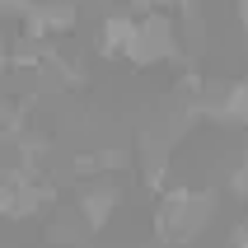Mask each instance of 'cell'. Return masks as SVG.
<instances>
[{"instance_id": "obj_1", "label": "cell", "mask_w": 248, "mask_h": 248, "mask_svg": "<svg viewBox=\"0 0 248 248\" xmlns=\"http://www.w3.org/2000/svg\"><path fill=\"white\" fill-rule=\"evenodd\" d=\"M220 216V197L211 187H164L159 202H155V239L159 244H197Z\"/></svg>"}, {"instance_id": "obj_2", "label": "cell", "mask_w": 248, "mask_h": 248, "mask_svg": "<svg viewBox=\"0 0 248 248\" xmlns=\"http://www.w3.org/2000/svg\"><path fill=\"white\" fill-rule=\"evenodd\" d=\"M183 52V33H178V19L169 10H140V33H136V47H131V66L136 70H150V66H164Z\"/></svg>"}, {"instance_id": "obj_3", "label": "cell", "mask_w": 248, "mask_h": 248, "mask_svg": "<svg viewBox=\"0 0 248 248\" xmlns=\"http://www.w3.org/2000/svg\"><path fill=\"white\" fill-rule=\"evenodd\" d=\"M122 211V192H117V183L112 178H94L84 183L80 197H75V216H80V230H108V220Z\"/></svg>"}, {"instance_id": "obj_4", "label": "cell", "mask_w": 248, "mask_h": 248, "mask_svg": "<svg viewBox=\"0 0 248 248\" xmlns=\"http://www.w3.org/2000/svg\"><path fill=\"white\" fill-rule=\"evenodd\" d=\"M80 24V5H70V0H52V5H33L24 19V38L28 42H47L61 38V33H70V28Z\"/></svg>"}, {"instance_id": "obj_5", "label": "cell", "mask_w": 248, "mask_h": 248, "mask_svg": "<svg viewBox=\"0 0 248 248\" xmlns=\"http://www.w3.org/2000/svg\"><path fill=\"white\" fill-rule=\"evenodd\" d=\"M136 33H140V14L136 10H108L98 19V52L108 56V61H131Z\"/></svg>"}, {"instance_id": "obj_6", "label": "cell", "mask_w": 248, "mask_h": 248, "mask_svg": "<svg viewBox=\"0 0 248 248\" xmlns=\"http://www.w3.org/2000/svg\"><path fill=\"white\" fill-rule=\"evenodd\" d=\"M197 117H211L216 126H248V75L230 80L220 89V98H202Z\"/></svg>"}, {"instance_id": "obj_7", "label": "cell", "mask_w": 248, "mask_h": 248, "mask_svg": "<svg viewBox=\"0 0 248 248\" xmlns=\"http://www.w3.org/2000/svg\"><path fill=\"white\" fill-rule=\"evenodd\" d=\"M225 187H230V192H234L239 202H248V155H244V159H234V169H230Z\"/></svg>"}, {"instance_id": "obj_8", "label": "cell", "mask_w": 248, "mask_h": 248, "mask_svg": "<svg viewBox=\"0 0 248 248\" xmlns=\"http://www.w3.org/2000/svg\"><path fill=\"white\" fill-rule=\"evenodd\" d=\"M234 24L248 33V0H239V5H234Z\"/></svg>"}, {"instance_id": "obj_9", "label": "cell", "mask_w": 248, "mask_h": 248, "mask_svg": "<svg viewBox=\"0 0 248 248\" xmlns=\"http://www.w3.org/2000/svg\"><path fill=\"white\" fill-rule=\"evenodd\" d=\"M230 248H248V220L234 230V239H230Z\"/></svg>"}]
</instances>
